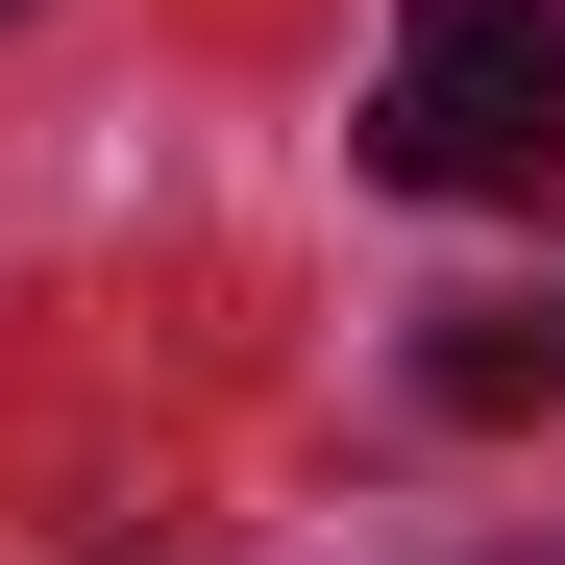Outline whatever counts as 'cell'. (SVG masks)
Returning a JSON list of instances; mask_svg holds the SVG:
<instances>
[{"mask_svg":"<svg viewBox=\"0 0 565 565\" xmlns=\"http://www.w3.org/2000/svg\"><path fill=\"white\" fill-rule=\"evenodd\" d=\"M369 148H394L418 198H492V222H541V198H565V0H394Z\"/></svg>","mask_w":565,"mask_h":565,"instance_id":"1","label":"cell"},{"mask_svg":"<svg viewBox=\"0 0 565 565\" xmlns=\"http://www.w3.org/2000/svg\"><path fill=\"white\" fill-rule=\"evenodd\" d=\"M418 394H443V418H541V394H565V296H467V320L418 344Z\"/></svg>","mask_w":565,"mask_h":565,"instance_id":"2","label":"cell"}]
</instances>
